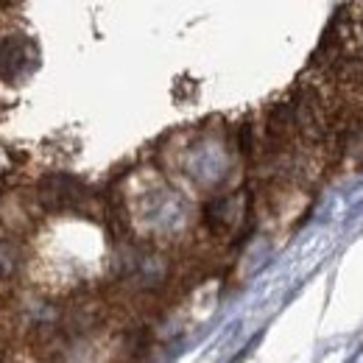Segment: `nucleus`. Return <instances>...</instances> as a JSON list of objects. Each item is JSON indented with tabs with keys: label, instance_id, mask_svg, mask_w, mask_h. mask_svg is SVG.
Here are the masks:
<instances>
[{
	"label": "nucleus",
	"instance_id": "1",
	"mask_svg": "<svg viewBox=\"0 0 363 363\" xmlns=\"http://www.w3.org/2000/svg\"><path fill=\"white\" fill-rule=\"evenodd\" d=\"M17 269V249L6 240H0V277H9V274Z\"/></svg>",
	"mask_w": 363,
	"mask_h": 363
}]
</instances>
